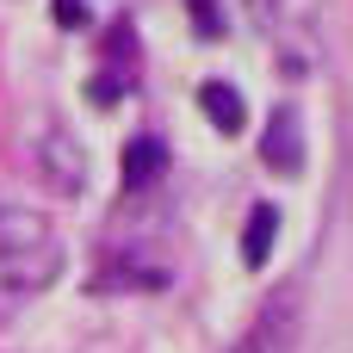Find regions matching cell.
<instances>
[{
  "label": "cell",
  "mask_w": 353,
  "mask_h": 353,
  "mask_svg": "<svg viewBox=\"0 0 353 353\" xmlns=\"http://www.w3.org/2000/svg\"><path fill=\"white\" fill-rule=\"evenodd\" d=\"M0 273L19 292H37L56 273V236L37 211H0Z\"/></svg>",
  "instance_id": "6da1fadb"
},
{
  "label": "cell",
  "mask_w": 353,
  "mask_h": 353,
  "mask_svg": "<svg viewBox=\"0 0 353 353\" xmlns=\"http://www.w3.org/2000/svg\"><path fill=\"white\" fill-rule=\"evenodd\" d=\"M298 335H304V285H279L230 353H298Z\"/></svg>",
  "instance_id": "7a4b0ae2"
},
{
  "label": "cell",
  "mask_w": 353,
  "mask_h": 353,
  "mask_svg": "<svg viewBox=\"0 0 353 353\" xmlns=\"http://www.w3.org/2000/svg\"><path fill=\"white\" fill-rule=\"evenodd\" d=\"M37 168H43V186L62 192V199H74V192L87 186V155H81V143L62 137V130H50V137L37 143Z\"/></svg>",
  "instance_id": "3957f363"
},
{
  "label": "cell",
  "mask_w": 353,
  "mask_h": 353,
  "mask_svg": "<svg viewBox=\"0 0 353 353\" xmlns=\"http://www.w3.org/2000/svg\"><path fill=\"white\" fill-rule=\"evenodd\" d=\"M261 161L273 174H298L304 168V137H298V105H279L267 118V137H261Z\"/></svg>",
  "instance_id": "277c9868"
},
{
  "label": "cell",
  "mask_w": 353,
  "mask_h": 353,
  "mask_svg": "<svg viewBox=\"0 0 353 353\" xmlns=\"http://www.w3.org/2000/svg\"><path fill=\"white\" fill-rule=\"evenodd\" d=\"M161 168H168V143H161V137H130V143H124V192L155 186Z\"/></svg>",
  "instance_id": "5b68a950"
},
{
  "label": "cell",
  "mask_w": 353,
  "mask_h": 353,
  "mask_svg": "<svg viewBox=\"0 0 353 353\" xmlns=\"http://www.w3.org/2000/svg\"><path fill=\"white\" fill-rule=\"evenodd\" d=\"M199 112H205L217 130H242V124H248V105H242V93H236L230 81H205V87H199Z\"/></svg>",
  "instance_id": "8992f818"
},
{
  "label": "cell",
  "mask_w": 353,
  "mask_h": 353,
  "mask_svg": "<svg viewBox=\"0 0 353 353\" xmlns=\"http://www.w3.org/2000/svg\"><path fill=\"white\" fill-rule=\"evenodd\" d=\"M273 242H279V211H273V205H254V211H248V230H242V261L261 273L267 254H273Z\"/></svg>",
  "instance_id": "52a82bcc"
},
{
  "label": "cell",
  "mask_w": 353,
  "mask_h": 353,
  "mask_svg": "<svg viewBox=\"0 0 353 353\" xmlns=\"http://www.w3.org/2000/svg\"><path fill=\"white\" fill-rule=\"evenodd\" d=\"M192 6V25H199V37H223V19H217V6L211 0H186Z\"/></svg>",
  "instance_id": "ba28073f"
},
{
  "label": "cell",
  "mask_w": 353,
  "mask_h": 353,
  "mask_svg": "<svg viewBox=\"0 0 353 353\" xmlns=\"http://www.w3.org/2000/svg\"><path fill=\"white\" fill-rule=\"evenodd\" d=\"M50 12H56V25H87V0H50Z\"/></svg>",
  "instance_id": "9c48e42d"
},
{
  "label": "cell",
  "mask_w": 353,
  "mask_h": 353,
  "mask_svg": "<svg viewBox=\"0 0 353 353\" xmlns=\"http://www.w3.org/2000/svg\"><path fill=\"white\" fill-rule=\"evenodd\" d=\"M118 99V81L112 74H93V105H112Z\"/></svg>",
  "instance_id": "30bf717a"
}]
</instances>
